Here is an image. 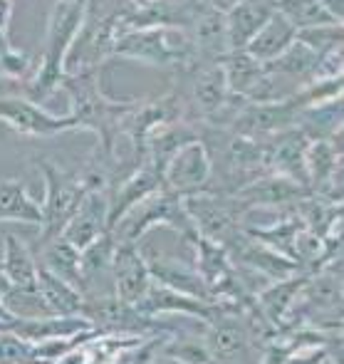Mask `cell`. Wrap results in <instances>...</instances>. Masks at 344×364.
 <instances>
[{"label": "cell", "mask_w": 344, "mask_h": 364, "mask_svg": "<svg viewBox=\"0 0 344 364\" xmlns=\"http://www.w3.org/2000/svg\"><path fill=\"white\" fill-rule=\"evenodd\" d=\"M104 68L82 70V73L65 75L63 87L72 102V119L77 129L92 132L97 136V154L112 159L117 156V141L122 136L124 119L131 114L139 100H112L102 90L100 75Z\"/></svg>", "instance_id": "6da1fadb"}, {"label": "cell", "mask_w": 344, "mask_h": 364, "mask_svg": "<svg viewBox=\"0 0 344 364\" xmlns=\"http://www.w3.org/2000/svg\"><path fill=\"white\" fill-rule=\"evenodd\" d=\"M87 13H90L87 0H77V3L55 0L53 10H50L40 65L35 70V75L25 82V100L40 105V102H45L53 92H58L63 87V80L68 75L65 73V63H68L70 48L75 43L77 33L85 25Z\"/></svg>", "instance_id": "7a4b0ae2"}, {"label": "cell", "mask_w": 344, "mask_h": 364, "mask_svg": "<svg viewBox=\"0 0 344 364\" xmlns=\"http://www.w3.org/2000/svg\"><path fill=\"white\" fill-rule=\"evenodd\" d=\"M112 58L134 60V63L154 65V68H186L198 63L186 30L176 28H144L129 30L117 40Z\"/></svg>", "instance_id": "3957f363"}, {"label": "cell", "mask_w": 344, "mask_h": 364, "mask_svg": "<svg viewBox=\"0 0 344 364\" xmlns=\"http://www.w3.org/2000/svg\"><path fill=\"white\" fill-rule=\"evenodd\" d=\"M40 173L45 178V201L40 203L43 211V220H40V235H38V250L45 248L50 240L60 238V233L65 230L72 213L77 211V206L82 203V198L87 196V186L80 181L77 171H65L63 166H58L55 161L40 159L38 161Z\"/></svg>", "instance_id": "277c9868"}, {"label": "cell", "mask_w": 344, "mask_h": 364, "mask_svg": "<svg viewBox=\"0 0 344 364\" xmlns=\"http://www.w3.org/2000/svg\"><path fill=\"white\" fill-rule=\"evenodd\" d=\"M124 13L104 15V18H92L87 13V20L82 25V30L77 33L75 43L70 48L68 63H65V73H82V70H95L104 68L107 60L112 58L117 40L124 35Z\"/></svg>", "instance_id": "5b68a950"}, {"label": "cell", "mask_w": 344, "mask_h": 364, "mask_svg": "<svg viewBox=\"0 0 344 364\" xmlns=\"http://www.w3.org/2000/svg\"><path fill=\"white\" fill-rule=\"evenodd\" d=\"M302 107L297 105L295 95H285L273 102H248L230 122L228 132L248 139H268V136L285 132L295 124Z\"/></svg>", "instance_id": "8992f818"}, {"label": "cell", "mask_w": 344, "mask_h": 364, "mask_svg": "<svg viewBox=\"0 0 344 364\" xmlns=\"http://www.w3.org/2000/svg\"><path fill=\"white\" fill-rule=\"evenodd\" d=\"M210 176H213V164L210 154L201 139L191 141L173 154V159L163 168V188L178 196H196V193L210 191Z\"/></svg>", "instance_id": "52a82bcc"}, {"label": "cell", "mask_w": 344, "mask_h": 364, "mask_svg": "<svg viewBox=\"0 0 344 364\" xmlns=\"http://www.w3.org/2000/svg\"><path fill=\"white\" fill-rule=\"evenodd\" d=\"M0 122H5L18 134L40 136V139H50V136L65 134V132H77L72 114H50L35 102L10 95H0Z\"/></svg>", "instance_id": "ba28073f"}, {"label": "cell", "mask_w": 344, "mask_h": 364, "mask_svg": "<svg viewBox=\"0 0 344 364\" xmlns=\"http://www.w3.org/2000/svg\"><path fill=\"white\" fill-rule=\"evenodd\" d=\"M230 196L238 201V206L243 211L250 208H295V203H300L302 198L310 196V188L302 183L292 181L280 173H260L253 181L243 183L238 191H233Z\"/></svg>", "instance_id": "9c48e42d"}, {"label": "cell", "mask_w": 344, "mask_h": 364, "mask_svg": "<svg viewBox=\"0 0 344 364\" xmlns=\"http://www.w3.org/2000/svg\"><path fill=\"white\" fill-rule=\"evenodd\" d=\"M109 275L114 280V297L127 305H136L154 283L149 275V265L144 253L139 250V243L119 240L112 255Z\"/></svg>", "instance_id": "30bf717a"}, {"label": "cell", "mask_w": 344, "mask_h": 364, "mask_svg": "<svg viewBox=\"0 0 344 364\" xmlns=\"http://www.w3.org/2000/svg\"><path fill=\"white\" fill-rule=\"evenodd\" d=\"M107 230H109V193L90 191L82 198L77 211L72 213L60 238L72 243L77 250H85L100 235H104Z\"/></svg>", "instance_id": "8fae6325"}, {"label": "cell", "mask_w": 344, "mask_h": 364, "mask_svg": "<svg viewBox=\"0 0 344 364\" xmlns=\"http://www.w3.org/2000/svg\"><path fill=\"white\" fill-rule=\"evenodd\" d=\"M0 327L13 332L23 342L38 345V342L58 340V337H72L80 332H90L95 327L82 315H48V317H15L10 322H0Z\"/></svg>", "instance_id": "7c38bea8"}, {"label": "cell", "mask_w": 344, "mask_h": 364, "mask_svg": "<svg viewBox=\"0 0 344 364\" xmlns=\"http://www.w3.org/2000/svg\"><path fill=\"white\" fill-rule=\"evenodd\" d=\"M163 188V173L156 166H151L149 161H144L141 166L127 178L122 186H117L109 196V230H114V225L119 223L131 208H136L139 203H144L146 198H151L156 191Z\"/></svg>", "instance_id": "4fadbf2b"}, {"label": "cell", "mask_w": 344, "mask_h": 364, "mask_svg": "<svg viewBox=\"0 0 344 364\" xmlns=\"http://www.w3.org/2000/svg\"><path fill=\"white\" fill-rule=\"evenodd\" d=\"M273 13H275V0H240L233 10H228L225 13L228 53L248 48L250 40L273 18Z\"/></svg>", "instance_id": "5bb4252c"}, {"label": "cell", "mask_w": 344, "mask_h": 364, "mask_svg": "<svg viewBox=\"0 0 344 364\" xmlns=\"http://www.w3.org/2000/svg\"><path fill=\"white\" fill-rule=\"evenodd\" d=\"M149 265V275L154 283L163 285L168 290L183 292V295L198 297V300H210V288L203 283L198 270H191V265L183 260L168 258V255H144Z\"/></svg>", "instance_id": "9a60e30c"}, {"label": "cell", "mask_w": 344, "mask_h": 364, "mask_svg": "<svg viewBox=\"0 0 344 364\" xmlns=\"http://www.w3.org/2000/svg\"><path fill=\"white\" fill-rule=\"evenodd\" d=\"M0 273L5 275L10 290H38V258L20 235H3Z\"/></svg>", "instance_id": "2e32d148"}, {"label": "cell", "mask_w": 344, "mask_h": 364, "mask_svg": "<svg viewBox=\"0 0 344 364\" xmlns=\"http://www.w3.org/2000/svg\"><path fill=\"white\" fill-rule=\"evenodd\" d=\"M5 220L23 225H40L43 220L40 203L30 196L25 183L18 178H0V223Z\"/></svg>", "instance_id": "e0dca14e"}, {"label": "cell", "mask_w": 344, "mask_h": 364, "mask_svg": "<svg viewBox=\"0 0 344 364\" xmlns=\"http://www.w3.org/2000/svg\"><path fill=\"white\" fill-rule=\"evenodd\" d=\"M40 265L45 270H50L53 275H58L60 280H65L75 290H80L85 295V280H82V265H80V250L65 238L50 240L45 248H40Z\"/></svg>", "instance_id": "ac0fdd59"}, {"label": "cell", "mask_w": 344, "mask_h": 364, "mask_svg": "<svg viewBox=\"0 0 344 364\" xmlns=\"http://www.w3.org/2000/svg\"><path fill=\"white\" fill-rule=\"evenodd\" d=\"M295 40H297V30L275 10L273 18L263 25V30L250 40L245 53H248L250 58L258 60V63H270V60H275L277 55L285 53Z\"/></svg>", "instance_id": "d6986e66"}, {"label": "cell", "mask_w": 344, "mask_h": 364, "mask_svg": "<svg viewBox=\"0 0 344 364\" xmlns=\"http://www.w3.org/2000/svg\"><path fill=\"white\" fill-rule=\"evenodd\" d=\"M295 129H300L310 141H325L342 129V100H332L325 105L305 107L295 119Z\"/></svg>", "instance_id": "ffe728a7"}, {"label": "cell", "mask_w": 344, "mask_h": 364, "mask_svg": "<svg viewBox=\"0 0 344 364\" xmlns=\"http://www.w3.org/2000/svg\"><path fill=\"white\" fill-rule=\"evenodd\" d=\"M38 292L48 305L50 315H80L85 295L80 290H75L65 280H60L58 275H53L50 270H45L38 263Z\"/></svg>", "instance_id": "44dd1931"}, {"label": "cell", "mask_w": 344, "mask_h": 364, "mask_svg": "<svg viewBox=\"0 0 344 364\" xmlns=\"http://www.w3.org/2000/svg\"><path fill=\"white\" fill-rule=\"evenodd\" d=\"M317 63H320V55L312 53V50L307 48V45H302L300 40H295L282 55H277V58L270 60V63H263V68H265V73L273 75V77H277V75L295 77V80H300L302 85H305V82H310L312 75H315Z\"/></svg>", "instance_id": "7402d4cb"}, {"label": "cell", "mask_w": 344, "mask_h": 364, "mask_svg": "<svg viewBox=\"0 0 344 364\" xmlns=\"http://www.w3.org/2000/svg\"><path fill=\"white\" fill-rule=\"evenodd\" d=\"M275 10L300 33V30L322 28V25H342L320 0H275Z\"/></svg>", "instance_id": "603a6c76"}, {"label": "cell", "mask_w": 344, "mask_h": 364, "mask_svg": "<svg viewBox=\"0 0 344 364\" xmlns=\"http://www.w3.org/2000/svg\"><path fill=\"white\" fill-rule=\"evenodd\" d=\"M119 243L114 230H107L104 235L95 240L92 245H87L85 250H80V265H82V280H85V295L90 290L92 280H97L100 275H109L112 255Z\"/></svg>", "instance_id": "cb8c5ba5"}, {"label": "cell", "mask_w": 344, "mask_h": 364, "mask_svg": "<svg viewBox=\"0 0 344 364\" xmlns=\"http://www.w3.org/2000/svg\"><path fill=\"white\" fill-rule=\"evenodd\" d=\"M161 355L171 357L178 364H213L206 350V342L193 340V337H173V340H163Z\"/></svg>", "instance_id": "d4e9b609"}, {"label": "cell", "mask_w": 344, "mask_h": 364, "mask_svg": "<svg viewBox=\"0 0 344 364\" xmlns=\"http://www.w3.org/2000/svg\"><path fill=\"white\" fill-rule=\"evenodd\" d=\"M297 40L302 45L322 55L335 53V50H342V40H344V28L342 25H322V28H310V30H300L297 33Z\"/></svg>", "instance_id": "484cf974"}, {"label": "cell", "mask_w": 344, "mask_h": 364, "mask_svg": "<svg viewBox=\"0 0 344 364\" xmlns=\"http://www.w3.org/2000/svg\"><path fill=\"white\" fill-rule=\"evenodd\" d=\"M30 70H33V60L25 53L15 48H8L5 53H0V77L10 82H23L30 77Z\"/></svg>", "instance_id": "4316f807"}, {"label": "cell", "mask_w": 344, "mask_h": 364, "mask_svg": "<svg viewBox=\"0 0 344 364\" xmlns=\"http://www.w3.org/2000/svg\"><path fill=\"white\" fill-rule=\"evenodd\" d=\"M322 5H325L327 10L332 13V18H337L342 23L344 18V0H320Z\"/></svg>", "instance_id": "83f0119b"}, {"label": "cell", "mask_w": 344, "mask_h": 364, "mask_svg": "<svg viewBox=\"0 0 344 364\" xmlns=\"http://www.w3.org/2000/svg\"><path fill=\"white\" fill-rule=\"evenodd\" d=\"M10 320H15V317L8 312V307H5V302H3V297H0V322H10Z\"/></svg>", "instance_id": "f1b7e54d"}, {"label": "cell", "mask_w": 344, "mask_h": 364, "mask_svg": "<svg viewBox=\"0 0 344 364\" xmlns=\"http://www.w3.org/2000/svg\"><path fill=\"white\" fill-rule=\"evenodd\" d=\"M8 290H10L8 280H5V275H3V273H0V297H3V295H5V292H8Z\"/></svg>", "instance_id": "f546056e"}, {"label": "cell", "mask_w": 344, "mask_h": 364, "mask_svg": "<svg viewBox=\"0 0 344 364\" xmlns=\"http://www.w3.org/2000/svg\"><path fill=\"white\" fill-rule=\"evenodd\" d=\"M131 3H134V8H141V5L151 3V0H131Z\"/></svg>", "instance_id": "4dcf8cb0"}, {"label": "cell", "mask_w": 344, "mask_h": 364, "mask_svg": "<svg viewBox=\"0 0 344 364\" xmlns=\"http://www.w3.org/2000/svg\"><path fill=\"white\" fill-rule=\"evenodd\" d=\"M65 3H77V0H65Z\"/></svg>", "instance_id": "1f68e13d"}, {"label": "cell", "mask_w": 344, "mask_h": 364, "mask_svg": "<svg viewBox=\"0 0 344 364\" xmlns=\"http://www.w3.org/2000/svg\"><path fill=\"white\" fill-rule=\"evenodd\" d=\"M0 82H3V77H0Z\"/></svg>", "instance_id": "d6a6232c"}]
</instances>
